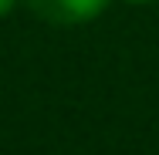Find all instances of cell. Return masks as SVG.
<instances>
[{
  "mask_svg": "<svg viewBox=\"0 0 159 155\" xmlns=\"http://www.w3.org/2000/svg\"><path fill=\"white\" fill-rule=\"evenodd\" d=\"M27 7L41 20H48V24L71 27V24L95 20L98 14L108 7V0H27Z\"/></svg>",
  "mask_w": 159,
  "mask_h": 155,
  "instance_id": "cell-1",
  "label": "cell"
},
{
  "mask_svg": "<svg viewBox=\"0 0 159 155\" xmlns=\"http://www.w3.org/2000/svg\"><path fill=\"white\" fill-rule=\"evenodd\" d=\"M10 7H14V0H0V17H3V14H7Z\"/></svg>",
  "mask_w": 159,
  "mask_h": 155,
  "instance_id": "cell-2",
  "label": "cell"
},
{
  "mask_svg": "<svg viewBox=\"0 0 159 155\" xmlns=\"http://www.w3.org/2000/svg\"><path fill=\"white\" fill-rule=\"evenodd\" d=\"M125 3H156V0H125Z\"/></svg>",
  "mask_w": 159,
  "mask_h": 155,
  "instance_id": "cell-3",
  "label": "cell"
}]
</instances>
